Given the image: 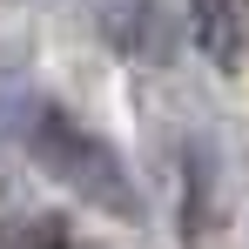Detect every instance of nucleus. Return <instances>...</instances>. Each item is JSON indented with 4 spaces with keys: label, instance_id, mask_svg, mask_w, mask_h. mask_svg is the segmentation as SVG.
<instances>
[{
    "label": "nucleus",
    "instance_id": "obj_2",
    "mask_svg": "<svg viewBox=\"0 0 249 249\" xmlns=\"http://www.w3.org/2000/svg\"><path fill=\"white\" fill-rule=\"evenodd\" d=\"M0 249H68V236L54 215H14L0 222Z\"/></svg>",
    "mask_w": 249,
    "mask_h": 249
},
{
    "label": "nucleus",
    "instance_id": "obj_1",
    "mask_svg": "<svg viewBox=\"0 0 249 249\" xmlns=\"http://www.w3.org/2000/svg\"><path fill=\"white\" fill-rule=\"evenodd\" d=\"M7 115H14L7 128H14L20 155L41 168L54 189H68L81 209L122 222V229H142L148 202H142V182H135V168L122 162L115 142H101L88 122H74V115L54 108V101H14Z\"/></svg>",
    "mask_w": 249,
    "mask_h": 249
}]
</instances>
